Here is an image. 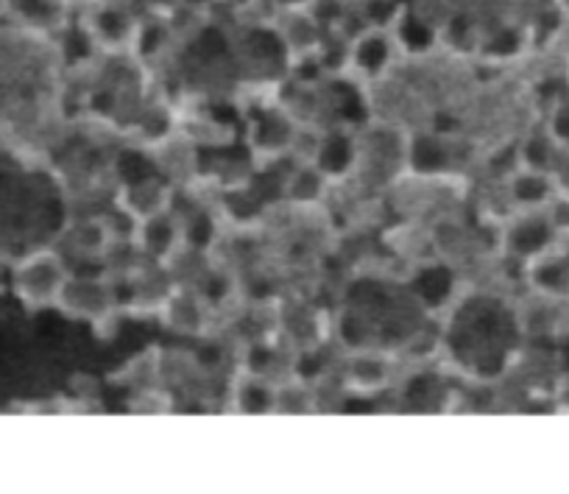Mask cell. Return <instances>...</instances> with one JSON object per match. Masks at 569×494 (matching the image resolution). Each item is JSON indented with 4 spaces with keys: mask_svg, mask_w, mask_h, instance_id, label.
<instances>
[{
    "mask_svg": "<svg viewBox=\"0 0 569 494\" xmlns=\"http://www.w3.org/2000/svg\"><path fill=\"white\" fill-rule=\"evenodd\" d=\"M134 246L140 257L151 260L154 266H171L179 251L184 249L182 218L173 216L168 207V210L134 224Z\"/></svg>",
    "mask_w": 569,
    "mask_h": 494,
    "instance_id": "8992f818",
    "label": "cell"
},
{
    "mask_svg": "<svg viewBox=\"0 0 569 494\" xmlns=\"http://www.w3.org/2000/svg\"><path fill=\"white\" fill-rule=\"evenodd\" d=\"M118 207L131 224H140L146 218L157 216V213L171 207V188L162 185L160 179H140V182H129L120 188Z\"/></svg>",
    "mask_w": 569,
    "mask_h": 494,
    "instance_id": "8fae6325",
    "label": "cell"
},
{
    "mask_svg": "<svg viewBox=\"0 0 569 494\" xmlns=\"http://www.w3.org/2000/svg\"><path fill=\"white\" fill-rule=\"evenodd\" d=\"M273 12H310L316 7V0H268Z\"/></svg>",
    "mask_w": 569,
    "mask_h": 494,
    "instance_id": "603a6c76",
    "label": "cell"
},
{
    "mask_svg": "<svg viewBox=\"0 0 569 494\" xmlns=\"http://www.w3.org/2000/svg\"><path fill=\"white\" fill-rule=\"evenodd\" d=\"M561 148L556 146V140L550 137V131L545 129V124L533 126L522 135V140L517 142V165L522 168H533V171L552 174L556 171L558 159H561Z\"/></svg>",
    "mask_w": 569,
    "mask_h": 494,
    "instance_id": "ac0fdd59",
    "label": "cell"
},
{
    "mask_svg": "<svg viewBox=\"0 0 569 494\" xmlns=\"http://www.w3.org/2000/svg\"><path fill=\"white\" fill-rule=\"evenodd\" d=\"M330 188H332V179L321 171L313 159H310V162L297 165V168L288 174V179H284L282 185V194L291 205L316 207L325 201V196L330 194Z\"/></svg>",
    "mask_w": 569,
    "mask_h": 494,
    "instance_id": "9a60e30c",
    "label": "cell"
},
{
    "mask_svg": "<svg viewBox=\"0 0 569 494\" xmlns=\"http://www.w3.org/2000/svg\"><path fill=\"white\" fill-rule=\"evenodd\" d=\"M316 408V397L305 381L277 383L273 394V414H308Z\"/></svg>",
    "mask_w": 569,
    "mask_h": 494,
    "instance_id": "d6986e66",
    "label": "cell"
},
{
    "mask_svg": "<svg viewBox=\"0 0 569 494\" xmlns=\"http://www.w3.org/2000/svg\"><path fill=\"white\" fill-rule=\"evenodd\" d=\"M260 3H268V0H218V7H229L232 12H251Z\"/></svg>",
    "mask_w": 569,
    "mask_h": 494,
    "instance_id": "cb8c5ba5",
    "label": "cell"
},
{
    "mask_svg": "<svg viewBox=\"0 0 569 494\" xmlns=\"http://www.w3.org/2000/svg\"><path fill=\"white\" fill-rule=\"evenodd\" d=\"M273 394H277V383L271 377L243 369L234 377L229 403L238 414H273Z\"/></svg>",
    "mask_w": 569,
    "mask_h": 494,
    "instance_id": "5bb4252c",
    "label": "cell"
},
{
    "mask_svg": "<svg viewBox=\"0 0 569 494\" xmlns=\"http://www.w3.org/2000/svg\"><path fill=\"white\" fill-rule=\"evenodd\" d=\"M552 182H556L558 199L569 201V154H561L556 171H552Z\"/></svg>",
    "mask_w": 569,
    "mask_h": 494,
    "instance_id": "7402d4cb",
    "label": "cell"
},
{
    "mask_svg": "<svg viewBox=\"0 0 569 494\" xmlns=\"http://www.w3.org/2000/svg\"><path fill=\"white\" fill-rule=\"evenodd\" d=\"M391 34L397 40L399 53H405V57H425V53H430L441 42V23H436L421 9L405 7L399 18L393 20Z\"/></svg>",
    "mask_w": 569,
    "mask_h": 494,
    "instance_id": "30bf717a",
    "label": "cell"
},
{
    "mask_svg": "<svg viewBox=\"0 0 569 494\" xmlns=\"http://www.w3.org/2000/svg\"><path fill=\"white\" fill-rule=\"evenodd\" d=\"M131 7L134 0H92L90 7H84L81 31L90 46L114 57L134 51L142 18Z\"/></svg>",
    "mask_w": 569,
    "mask_h": 494,
    "instance_id": "7a4b0ae2",
    "label": "cell"
},
{
    "mask_svg": "<svg viewBox=\"0 0 569 494\" xmlns=\"http://www.w3.org/2000/svg\"><path fill=\"white\" fill-rule=\"evenodd\" d=\"M313 162L319 165L321 171L336 182V179H343L349 171H355V162H358V146L349 135L343 131H330L319 140L316 146Z\"/></svg>",
    "mask_w": 569,
    "mask_h": 494,
    "instance_id": "2e32d148",
    "label": "cell"
},
{
    "mask_svg": "<svg viewBox=\"0 0 569 494\" xmlns=\"http://www.w3.org/2000/svg\"><path fill=\"white\" fill-rule=\"evenodd\" d=\"M70 279L68 260L57 249H34L12 268V290L26 310H51Z\"/></svg>",
    "mask_w": 569,
    "mask_h": 494,
    "instance_id": "6da1fadb",
    "label": "cell"
},
{
    "mask_svg": "<svg viewBox=\"0 0 569 494\" xmlns=\"http://www.w3.org/2000/svg\"><path fill=\"white\" fill-rule=\"evenodd\" d=\"M162 324L168 329H173L177 336H201L207 327V307L201 302V296L196 290L184 288H171L157 305Z\"/></svg>",
    "mask_w": 569,
    "mask_h": 494,
    "instance_id": "9c48e42d",
    "label": "cell"
},
{
    "mask_svg": "<svg viewBox=\"0 0 569 494\" xmlns=\"http://www.w3.org/2000/svg\"><path fill=\"white\" fill-rule=\"evenodd\" d=\"M558 244H563V238L547 210H513L502 218L500 251L517 266L525 268Z\"/></svg>",
    "mask_w": 569,
    "mask_h": 494,
    "instance_id": "3957f363",
    "label": "cell"
},
{
    "mask_svg": "<svg viewBox=\"0 0 569 494\" xmlns=\"http://www.w3.org/2000/svg\"><path fill=\"white\" fill-rule=\"evenodd\" d=\"M502 196H506L508 201V213H513V210H547L558 194H556V182H552V174L513 165L511 171L506 174V182H502Z\"/></svg>",
    "mask_w": 569,
    "mask_h": 494,
    "instance_id": "52a82bcc",
    "label": "cell"
},
{
    "mask_svg": "<svg viewBox=\"0 0 569 494\" xmlns=\"http://www.w3.org/2000/svg\"><path fill=\"white\" fill-rule=\"evenodd\" d=\"M545 129L550 131V137L556 140V146L563 154H569V92L561 90L550 103H547L545 112Z\"/></svg>",
    "mask_w": 569,
    "mask_h": 494,
    "instance_id": "ffe728a7",
    "label": "cell"
},
{
    "mask_svg": "<svg viewBox=\"0 0 569 494\" xmlns=\"http://www.w3.org/2000/svg\"><path fill=\"white\" fill-rule=\"evenodd\" d=\"M251 148L257 157L262 159H277L291 151L293 140H297V129H293L291 118L277 109H268L257 118V124L249 131Z\"/></svg>",
    "mask_w": 569,
    "mask_h": 494,
    "instance_id": "7c38bea8",
    "label": "cell"
},
{
    "mask_svg": "<svg viewBox=\"0 0 569 494\" xmlns=\"http://www.w3.org/2000/svg\"><path fill=\"white\" fill-rule=\"evenodd\" d=\"M57 310H62L70 318H79V322L92 324V327H101L103 322L114 316L112 285L107 279L70 274L68 285H64L62 296H59Z\"/></svg>",
    "mask_w": 569,
    "mask_h": 494,
    "instance_id": "5b68a950",
    "label": "cell"
},
{
    "mask_svg": "<svg viewBox=\"0 0 569 494\" xmlns=\"http://www.w3.org/2000/svg\"><path fill=\"white\" fill-rule=\"evenodd\" d=\"M59 3H64V7H76V9H84V7H90L92 0H59Z\"/></svg>",
    "mask_w": 569,
    "mask_h": 494,
    "instance_id": "484cf974",
    "label": "cell"
},
{
    "mask_svg": "<svg viewBox=\"0 0 569 494\" xmlns=\"http://www.w3.org/2000/svg\"><path fill=\"white\" fill-rule=\"evenodd\" d=\"M408 165L419 177H441L452 168L450 146L439 135H416L408 146Z\"/></svg>",
    "mask_w": 569,
    "mask_h": 494,
    "instance_id": "e0dca14e",
    "label": "cell"
},
{
    "mask_svg": "<svg viewBox=\"0 0 569 494\" xmlns=\"http://www.w3.org/2000/svg\"><path fill=\"white\" fill-rule=\"evenodd\" d=\"M525 283H528L530 294L569 302V240H563L556 249L528 263L525 266Z\"/></svg>",
    "mask_w": 569,
    "mask_h": 494,
    "instance_id": "ba28073f",
    "label": "cell"
},
{
    "mask_svg": "<svg viewBox=\"0 0 569 494\" xmlns=\"http://www.w3.org/2000/svg\"><path fill=\"white\" fill-rule=\"evenodd\" d=\"M399 57V46L393 40L391 29L380 26H366L360 34L349 37L347 51V73H352L360 81H380L393 70V62Z\"/></svg>",
    "mask_w": 569,
    "mask_h": 494,
    "instance_id": "277c9868",
    "label": "cell"
},
{
    "mask_svg": "<svg viewBox=\"0 0 569 494\" xmlns=\"http://www.w3.org/2000/svg\"><path fill=\"white\" fill-rule=\"evenodd\" d=\"M391 360L380 353H355L343 366V383L355 394H380L391 383Z\"/></svg>",
    "mask_w": 569,
    "mask_h": 494,
    "instance_id": "4fadbf2b",
    "label": "cell"
},
{
    "mask_svg": "<svg viewBox=\"0 0 569 494\" xmlns=\"http://www.w3.org/2000/svg\"><path fill=\"white\" fill-rule=\"evenodd\" d=\"M399 0H363V18L366 26H380V29H391L393 20L402 12Z\"/></svg>",
    "mask_w": 569,
    "mask_h": 494,
    "instance_id": "44dd1931",
    "label": "cell"
},
{
    "mask_svg": "<svg viewBox=\"0 0 569 494\" xmlns=\"http://www.w3.org/2000/svg\"><path fill=\"white\" fill-rule=\"evenodd\" d=\"M561 85H563V90L569 92V48H567V53H563V62H561Z\"/></svg>",
    "mask_w": 569,
    "mask_h": 494,
    "instance_id": "d4e9b609",
    "label": "cell"
}]
</instances>
